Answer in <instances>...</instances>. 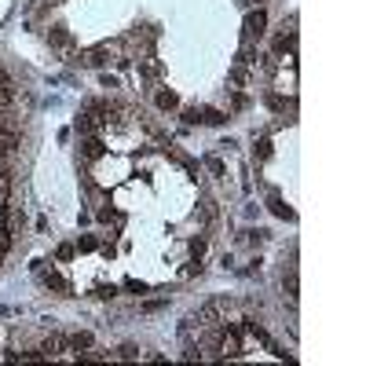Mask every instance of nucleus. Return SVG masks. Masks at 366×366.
<instances>
[{
    "label": "nucleus",
    "instance_id": "nucleus-2",
    "mask_svg": "<svg viewBox=\"0 0 366 366\" xmlns=\"http://www.w3.org/2000/svg\"><path fill=\"white\" fill-rule=\"evenodd\" d=\"M264 22H267V15H264V11H256V15H249V19H245V41L260 37V33H264Z\"/></svg>",
    "mask_w": 366,
    "mask_h": 366
},
{
    "label": "nucleus",
    "instance_id": "nucleus-5",
    "mask_svg": "<svg viewBox=\"0 0 366 366\" xmlns=\"http://www.w3.org/2000/svg\"><path fill=\"white\" fill-rule=\"evenodd\" d=\"M158 106H165V110H172V106H176V96H172V92H161V96H158Z\"/></svg>",
    "mask_w": 366,
    "mask_h": 366
},
{
    "label": "nucleus",
    "instance_id": "nucleus-1",
    "mask_svg": "<svg viewBox=\"0 0 366 366\" xmlns=\"http://www.w3.org/2000/svg\"><path fill=\"white\" fill-rule=\"evenodd\" d=\"M187 117V121H202V125H220V121H227V114H220V110H212V106H202V110H198V106H194V110H187L183 114Z\"/></svg>",
    "mask_w": 366,
    "mask_h": 366
},
{
    "label": "nucleus",
    "instance_id": "nucleus-4",
    "mask_svg": "<svg viewBox=\"0 0 366 366\" xmlns=\"http://www.w3.org/2000/svg\"><path fill=\"white\" fill-rule=\"evenodd\" d=\"M88 344H92V337H88V333H74V337H66V348H74V351L88 348Z\"/></svg>",
    "mask_w": 366,
    "mask_h": 366
},
{
    "label": "nucleus",
    "instance_id": "nucleus-6",
    "mask_svg": "<svg viewBox=\"0 0 366 366\" xmlns=\"http://www.w3.org/2000/svg\"><path fill=\"white\" fill-rule=\"evenodd\" d=\"M81 249H96V234H85V238H81Z\"/></svg>",
    "mask_w": 366,
    "mask_h": 366
},
{
    "label": "nucleus",
    "instance_id": "nucleus-3",
    "mask_svg": "<svg viewBox=\"0 0 366 366\" xmlns=\"http://www.w3.org/2000/svg\"><path fill=\"white\" fill-rule=\"evenodd\" d=\"M44 282H48L52 289H59V293H66V289H70V282L59 275V271H48V275H44Z\"/></svg>",
    "mask_w": 366,
    "mask_h": 366
}]
</instances>
